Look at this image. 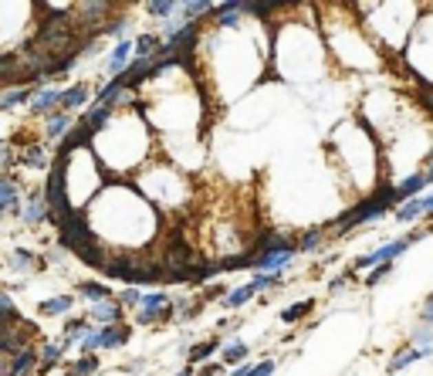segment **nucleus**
Here are the masks:
<instances>
[{
	"label": "nucleus",
	"mask_w": 433,
	"mask_h": 376,
	"mask_svg": "<svg viewBox=\"0 0 433 376\" xmlns=\"http://www.w3.org/2000/svg\"><path fill=\"white\" fill-rule=\"evenodd\" d=\"M427 234H430V227H416V231H410L406 238L386 241V244H379L376 251H369V254L355 258V261H352V271H372V268H379V264H393V261L399 258V254H403V251L413 248L416 241H423Z\"/></svg>",
	"instance_id": "f257e3e1"
},
{
	"label": "nucleus",
	"mask_w": 433,
	"mask_h": 376,
	"mask_svg": "<svg viewBox=\"0 0 433 376\" xmlns=\"http://www.w3.org/2000/svg\"><path fill=\"white\" fill-rule=\"evenodd\" d=\"M176 315V305L166 292H146L142 305L136 309V326H156V322H169Z\"/></svg>",
	"instance_id": "f03ea898"
},
{
	"label": "nucleus",
	"mask_w": 433,
	"mask_h": 376,
	"mask_svg": "<svg viewBox=\"0 0 433 376\" xmlns=\"http://www.w3.org/2000/svg\"><path fill=\"white\" fill-rule=\"evenodd\" d=\"M34 326L24 319V322H14V326H3V333H0V349H3V356L7 359H14V356H21V353H28L31 349V342H34Z\"/></svg>",
	"instance_id": "7ed1b4c3"
},
{
	"label": "nucleus",
	"mask_w": 433,
	"mask_h": 376,
	"mask_svg": "<svg viewBox=\"0 0 433 376\" xmlns=\"http://www.w3.org/2000/svg\"><path fill=\"white\" fill-rule=\"evenodd\" d=\"M44 220H54V213H51V204H47V197H44V187H41V190L24 194L21 224H24V227H41Z\"/></svg>",
	"instance_id": "20e7f679"
},
{
	"label": "nucleus",
	"mask_w": 433,
	"mask_h": 376,
	"mask_svg": "<svg viewBox=\"0 0 433 376\" xmlns=\"http://www.w3.org/2000/svg\"><path fill=\"white\" fill-rule=\"evenodd\" d=\"M61 102H65V88L47 85V88H41L38 95H34V102L28 105V116L31 119H47V116L61 112Z\"/></svg>",
	"instance_id": "39448f33"
},
{
	"label": "nucleus",
	"mask_w": 433,
	"mask_h": 376,
	"mask_svg": "<svg viewBox=\"0 0 433 376\" xmlns=\"http://www.w3.org/2000/svg\"><path fill=\"white\" fill-rule=\"evenodd\" d=\"M24 210L21 204V180L17 176H0V213L3 217H17Z\"/></svg>",
	"instance_id": "423d86ee"
},
{
	"label": "nucleus",
	"mask_w": 433,
	"mask_h": 376,
	"mask_svg": "<svg viewBox=\"0 0 433 376\" xmlns=\"http://www.w3.org/2000/svg\"><path fill=\"white\" fill-rule=\"evenodd\" d=\"M88 319H92L98 329H105V326H122L125 305H122L118 298H109V302H102V305H92V309H88Z\"/></svg>",
	"instance_id": "0eeeda50"
},
{
	"label": "nucleus",
	"mask_w": 433,
	"mask_h": 376,
	"mask_svg": "<svg viewBox=\"0 0 433 376\" xmlns=\"http://www.w3.org/2000/svg\"><path fill=\"white\" fill-rule=\"evenodd\" d=\"M38 370H41V353L34 346L28 353H21V356L3 363V376H38Z\"/></svg>",
	"instance_id": "6e6552de"
},
{
	"label": "nucleus",
	"mask_w": 433,
	"mask_h": 376,
	"mask_svg": "<svg viewBox=\"0 0 433 376\" xmlns=\"http://www.w3.org/2000/svg\"><path fill=\"white\" fill-rule=\"evenodd\" d=\"M72 346H75V342H72V339H65V335H61V339H54V342H44V346L38 349V353H41V370H38V376L51 373V370L61 363V356L72 349Z\"/></svg>",
	"instance_id": "1a4fd4ad"
},
{
	"label": "nucleus",
	"mask_w": 433,
	"mask_h": 376,
	"mask_svg": "<svg viewBox=\"0 0 433 376\" xmlns=\"http://www.w3.org/2000/svg\"><path fill=\"white\" fill-rule=\"evenodd\" d=\"M298 251H264V254H254V271H268V275H284V268L291 264Z\"/></svg>",
	"instance_id": "9d476101"
},
{
	"label": "nucleus",
	"mask_w": 433,
	"mask_h": 376,
	"mask_svg": "<svg viewBox=\"0 0 433 376\" xmlns=\"http://www.w3.org/2000/svg\"><path fill=\"white\" fill-rule=\"evenodd\" d=\"M72 129H75V119H72L68 112H54V116H47V119H44V139L61 146V143L72 136Z\"/></svg>",
	"instance_id": "9b49d317"
},
{
	"label": "nucleus",
	"mask_w": 433,
	"mask_h": 376,
	"mask_svg": "<svg viewBox=\"0 0 433 376\" xmlns=\"http://www.w3.org/2000/svg\"><path fill=\"white\" fill-rule=\"evenodd\" d=\"M17 160H21V167L24 169H47L51 173V153L44 149V143H28L21 153H17Z\"/></svg>",
	"instance_id": "f8f14e48"
},
{
	"label": "nucleus",
	"mask_w": 433,
	"mask_h": 376,
	"mask_svg": "<svg viewBox=\"0 0 433 376\" xmlns=\"http://www.w3.org/2000/svg\"><path fill=\"white\" fill-rule=\"evenodd\" d=\"M88 98H92V85L88 82H75V85H68L65 88V102H61V112H78V109H85L88 105ZM92 109V105H88Z\"/></svg>",
	"instance_id": "ddd939ff"
},
{
	"label": "nucleus",
	"mask_w": 433,
	"mask_h": 376,
	"mask_svg": "<svg viewBox=\"0 0 433 376\" xmlns=\"http://www.w3.org/2000/svg\"><path fill=\"white\" fill-rule=\"evenodd\" d=\"M34 95H38V88H34V85L3 88V95H0V112H10V109H17V105H31V102H34Z\"/></svg>",
	"instance_id": "4468645a"
},
{
	"label": "nucleus",
	"mask_w": 433,
	"mask_h": 376,
	"mask_svg": "<svg viewBox=\"0 0 433 376\" xmlns=\"http://www.w3.org/2000/svg\"><path fill=\"white\" fill-rule=\"evenodd\" d=\"M72 309H75V295H54V298H44L38 305V315L54 319V315H68Z\"/></svg>",
	"instance_id": "2eb2a0df"
},
{
	"label": "nucleus",
	"mask_w": 433,
	"mask_h": 376,
	"mask_svg": "<svg viewBox=\"0 0 433 376\" xmlns=\"http://www.w3.org/2000/svg\"><path fill=\"white\" fill-rule=\"evenodd\" d=\"M159 48H162V38H159L156 31H142V34H136V58H142V61H156Z\"/></svg>",
	"instance_id": "dca6fc26"
},
{
	"label": "nucleus",
	"mask_w": 433,
	"mask_h": 376,
	"mask_svg": "<svg viewBox=\"0 0 433 376\" xmlns=\"http://www.w3.org/2000/svg\"><path fill=\"white\" fill-rule=\"evenodd\" d=\"M423 187H427V176H423V173H410V176H403V180H399V187H396V197H399V204L423 197V194H420Z\"/></svg>",
	"instance_id": "f3484780"
},
{
	"label": "nucleus",
	"mask_w": 433,
	"mask_h": 376,
	"mask_svg": "<svg viewBox=\"0 0 433 376\" xmlns=\"http://www.w3.org/2000/svg\"><path fill=\"white\" fill-rule=\"evenodd\" d=\"M427 356H433L430 349H423V346H416V349H403L399 356H396L393 363L386 366V373L390 376H399L406 366H413V363H420V359H427Z\"/></svg>",
	"instance_id": "a211bd4d"
},
{
	"label": "nucleus",
	"mask_w": 433,
	"mask_h": 376,
	"mask_svg": "<svg viewBox=\"0 0 433 376\" xmlns=\"http://www.w3.org/2000/svg\"><path fill=\"white\" fill-rule=\"evenodd\" d=\"M10 268L14 271H21V275H31V271H38V268H44V261H41L34 251H24L17 248L14 254H10Z\"/></svg>",
	"instance_id": "6ab92c4d"
},
{
	"label": "nucleus",
	"mask_w": 433,
	"mask_h": 376,
	"mask_svg": "<svg viewBox=\"0 0 433 376\" xmlns=\"http://www.w3.org/2000/svg\"><path fill=\"white\" fill-rule=\"evenodd\" d=\"M129 335H132V326H129V322L105 326V329H102V349H122V346L129 342Z\"/></svg>",
	"instance_id": "aec40b11"
},
{
	"label": "nucleus",
	"mask_w": 433,
	"mask_h": 376,
	"mask_svg": "<svg viewBox=\"0 0 433 376\" xmlns=\"http://www.w3.org/2000/svg\"><path fill=\"white\" fill-rule=\"evenodd\" d=\"M78 295L85 302H92V305H102V302H109V298H116L112 289L105 285V282H81L78 285Z\"/></svg>",
	"instance_id": "412c9836"
},
{
	"label": "nucleus",
	"mask_w": 433,
	"mask_h": 376,
	"mask_svg": "<svg viewBox=\"0 0 433 376\" xmlns=\"http://www.w3.org/2000/svg\"><path fill=\"white\" fill-rule=\"evenodd\" d=\"M247 353H251V349H247V346H244V342H227V346H224V349H220V363H224V366H244V363H247Z\"/></svg>",
	"instance_id": "4be33fe9"
},
{
	"label": "nucleus",
	"mask_w": 433,
	"mask_h": 376,
	"mask_svg": "<svg viewBox=\"0 0 433 376\" xmlns=\"http://www.w3.org/2000/svg\"><path fill=\"white\" fill-rule=\"evenodd\" d=\"M393 217L399 220V224H416L420 217H427V210H423V200L416 197V200H406V204H399V207L393 210Z\"/></svg>",
	"instance_id": "5701e85b"
},
{
	"label": "nucleus",
	"mask_w": 433,
	"mask_h": 376,
	"mask_svg": "<svg viewBox=\"0 0 433 376\" xmlns=\"http://www.w3.org/2000/svg\"><path fill=\"white\" fill-rule=\"evenodd\" d=\"M220 349H224V342H220V339H207V342H200V346L190 349V356H187V359H190V366H197V363H210V356H213V353H220Z\"/></svg>",
	"instance_id": "b1692460"
},
{
	"label": "nucleus",
	"mask_w": 433,
	"mask_h": 376,
	"mask_svg": "<svg viewBox=\"0 0 433 376\" xmlns=\"http://www.w3.org/2000/svg\"><path fill=\"white\" fill-rule=\"evenodd\" d=\"M315 309V298H305V302H295V305H288L284 312H281V322L284 326H295V322H302L308 312Z\"/></svg>",
	"instance_id": "393cba45"
},
{
	"label": "nucleus",
	"mask_w": 433,
	"mask_h": 376,
	"mask_svg": "<svg viewBox=\"0 0 433 376\" xmlns=\"http://www.w3.org/2000/svg\"><path fill=\"white\" fill-rule=\"evenodd\" d=\"M180 7L183 3H173V0H153V3H146V14H153L156 21H173V14H180Z\"/></svg>",
	"instance_id": "a878e982"
},
{
	"label": "nucleus",
	"mask_w": 433,
	"mask_h": 376,
	"mask_svg": "<svg viewBox=\"0 0 433 376\" xmlns=\"http://www.w3.org/2000/svg\"><path fill=\"white\" fill-rule=\"evenodd\" d=\"M254 295H257V285H254V282H247V285H240V289H234V292H227L224 305H227V309H240V305H247Z\"/></svg>",
	"instance_id": "bb28decb"
},
{
	"label": "nucleus",
	"mask_w": 433,
	"mask_h": 376,
	"mask_svg": "<svg viewBox=\"0 0 433 376\" xmlns=\"http://www.w3.org/2000/svg\"><path fill=\"white\" fill-rule=\"evenodd\" d=\"M0 319H3V326L24 322V319L17 315V309H14V298H10V292H0Z\"/></svg>",
	"instance_id": "cd10ccee"
},
{
	"label": "nucleus",
	"mask_w": 433,
	"mask_h": 376,
	"mask_svg": "<svg viewBox=\"0 0 433 376\" xmlns=\"http://www.w3.org/2000/svg\"><path fill=\"white\" fill-rule=\"evenodd\" d=\"M95 370H98V356H78L72 363L68 376H95Z\"/></svg>",
	"instance_id": "c85d7f7f"
},
{
	"label": "nucleus",
	"mask_w": 433,
	"mask_h": 376,
	"mask_svg": "<svg viewBox=\"0 0 433 376\" xmlns=\"http://www.w3.org/2000/svg\"><path fill=\"white\" fill-rule=\"evenodd\" d=\"M116 298L125 305V309H139V305H142V298H146V292H139L136 285H129V289H122Z\"/></svg>",
	"instance_id": "c756f323"
},
{
	"label": "nucleus",
	"mask_w": 433,
	"mask_h": 376,
	"mask_svg": "<svg viewBox=\"0 0 433 376\" xmlns=\"http://www.w3.org/2000/svg\"><path fill=\"white\" fill-rule=\"evenodd\" d=\"M129 24H132L129 17H112V21L105 24V31H102V34H105V38H116V41H122V34L129 31Z\"/></svg>",
	"instance_id": "7c9ffc66"
},
{
	"label": "nucleus",
	"mask_w": 433,
	"mask_h": 376,
	"mask_svg": "<svg viewBox=\"0 0 433 376\" xmlns=\"http://www.w3.org/2000/svg\"><path fill=\"white\" fill-rule=\"evenodd\" d=\"M321 241H325V231H305L298 238V251H315Z\"/></svg>",
	"instance_id": "2f4dec72"
},
{
	"label": "nucleus",
	"mask_w": 433,
	"mask_h": 376,
	"mask_svg": "<svg viewBox=\"0 0 433 376\" xmlns=\"http://www.w3.org/2000/svg\"><path fill=\"white\" fill-rule=\"evenodd\" d=\"M254 285H257V292H268V289H275L281 285V275H268V271H254V278H251Z\"/></svg>",
	"instance_id": "473e14b6"
},
{
	"label": "nucleus",
	"mask_w": 433,
	"mask_h": 376,
	"mask_svg": "<svg viewBox=\"0 0 433 376\" xmlns=\"http://www.w3.org/2000/svg\"><path fill=\"white\" fill-rule=\"evenodd\" d=\"M390 271H393V264H379V268H372V271L366 275V289H372V285H379V282H383V278H386Z\"/></svg>",
	"instance_id": "72a5a7b5"
},
{
	"label": "nucleus",
	"mask_w": 433,
	"mask_h": 376,
	"mask_svg": "<svg viewBox=\"0 0 433 376\" xmlns=\"http://www.w3.org/2000/svg\"><path fill=\"white\" fill-rule=\"evenodd\" d=\"M224 373H227V366L220 359H210V363H203L197 370V376H224Z\"/></svg>",
	"instance_id": "f704fd0d"
},
{
	"label": "nucleus",
	"mask_w": 433,
	"mask_h": 376,
	"mask_svg": "<svg viewBox=\"0 0 433 376\" xmlns=\"http://www.w3.org/2000/svg\"><path fill=\"white\" fill-rule=\"evenodd\" d=\"M146 363H149V359H146V356H136V359H129V363H125V366H122V373H129V376L142 373V370H146Z\"/></svg>",
	"instance_id": "c9c22d12"
},
{
	"label": "nucleus",
	"mask_w": 433,
	"mask_h": 376,
	"mask_svg": "<svg viewBox=\"0 0 433 376\" xmlns=\"http://www.w3.org/2000/svg\"><path fill=\"white\" fill-rule=\"evenodd\" d=\"M277 370V359H261V363H254V376H275Z\"/></svg>",
	"instance_id": "e433bc0d"
},
{
	"label": "nucleus",
	"mask_w": 433,
	"mask_h": 376,
	"mask_svg": "<svg viewBox=\"0 0 433 376\" xmlns=\"http://www.w3.org/2000/svg\"><path fill=\"white\" fill-rule=\"evenodd\" d=\"M349 278H352V268H349V271H346V275H335V278H332V282H328V292H339V289H342V285H346V282H349Z\"/></svg>",
	"instance_id": "4c0bfd02"
},
{
	"label": "nucleus",
	"mask_w": 433,
	"mask_h": 376,
	"mask_svg": "<svg viewBox=\"0 0 433 376\" xmlns=\"http://www.w3.org/2000/svg\"><path fill=\"white\" fill-rule=\"evenodd\" d=\"M423 326H433V295L427 298V305H423Z\"/></svg>",
	"instance_id": "58836bf2"
},
{
	"label": "nucleus",
	"mask_w": 433,
	"mask_h": 376,
	"mask_svg": "<svg viewBox=\"0 0 433 376\" xmlns=\"http://www.w3.org/2000/svg\"><path fill=\"white\" fill-rule=\"evenodd\" d=\"M231 376H254V363H244V366L231 370Z\"/></svg>",
	"instance_id": "ea45409f"
},
{
	"label": "nucleus",
	"mask_w": 433,
	"mask_h": 376,
	"mask_svg": "<svg viewBox=\"0 0 433 376\" xmlns=\"http://www.w3.org/2000/svg\"><path fill=\"white\" fill-rule=\"evenodd\" d=\"M420 200H423V210H427V217H430V213H433V190H430V194H423Z\"/></svg>",
	"instance_id": "a19ab883"
}]
</instances>
